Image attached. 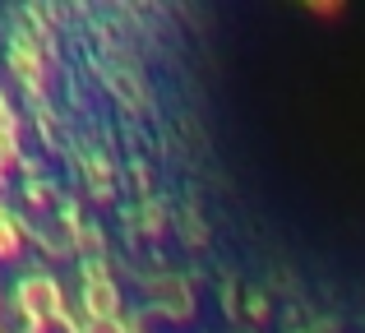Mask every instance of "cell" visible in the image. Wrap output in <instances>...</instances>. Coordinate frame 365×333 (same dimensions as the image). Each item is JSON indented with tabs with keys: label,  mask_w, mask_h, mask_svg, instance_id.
<instances>
[{
	"label": "cell",
	"mask_w": 365,
	"mask_h": 333,
	"mask_svg": "<svg viewBox=\"0 0 365 333\" xmlns=\"http://www.w3.org/2000/svg\"><path fill=\"white\" fill-rule=\"evenodd\" d=\"M14 250H19V232L9 217H0V255H14Z\"/></svg>",
	"instance_id": "7a4b0ae2"
},
{
	"label": "cell",
	"mask_w": 365,
	"mask_h": 333,
	"mask_svg": "<svg viewBox=\"0 0 365 333\" xmlns=\"http://www.w3.org/2000/svg\"><path fill=\"white\" fill-rule=\"evenodd\" d=\"M24 306L28 315H51V310H61V297H56V287L46 278H33L24 282Z\"/></svg>",
	"instance_id": "6da1fadb"
}]
</instances>
